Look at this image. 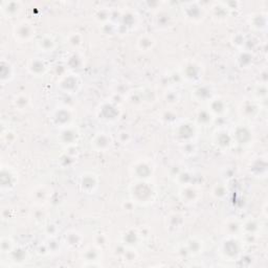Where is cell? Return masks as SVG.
Segmentation results:
<instances>
[{
  "instance_id": "obj_26",
  "label": "cell",
  "mask_w": 268,
  "mask_h": 268,
  "mask_svg": "<svg viewBox=\"0 0 268 268\" xmlns=\"http://www.w3.org/2000/svg\"><path fill=\"white\" fill-rule=\"evenodd\" d=\"M0 12L7 19L16 18L22 12V3L18 0H6L0 5Z\"/></svg>"
},
{
  "instance_id": "obj_45",
  "label": "cell",
  "mask_w": 268,
  "mask_h": 268,
  "mask_svg": "<svg viewBox=\"0 0 268 268\" xmlns=\"http://www.w3.org/2000/svg\"><path fill=\"white\" fill-rule=\"evenodd\" d=\"M174 180L178 185H180V187L186 186V185H189V184H193L194 174L188 169H183L180 173L176 175Z\"/></svg>"
},
{
  "instance_id": "obj_17",
  "label": "cell",
  "mask_w": 268,
  "mask_h": 268,
  "mask_svg": "<svg viewBox=\"0 0 268 268\" xmlns=\"http://www.w3.org/2000/svg\"><path fill=\"white\" fill-rule=\"evenodd\" d=\"M100 186V177L94 172H84L80 175L79 187L80 190L88 195L95 194Z\"/></svg>"
},
{
  "instance_id": "obj_50",
  "label": "cell",
  "mask_w": 268,
  "mask_h": 268,
  "mask_svg": "<svg viewBox=\"0 0 268 268\" xmlns=\"http://www.w3.org/2000/svg\"><path fill=\"white\" fill-rule=\"evenodd\" d=\"M43 232L48 238H55L58 237L60 233V228L54 221H48L43 225Z\"/></svg>"
},
{
  "instance_id": "obj_14",
  "label": "cell",
  "mask_w": 268,
  "mask_h": 268,
  "mask_svg": "<svg viewBox=\"0 0 268 268\" xmlns=\"http://www.w3.org/2000/svg\"><path fill=\"white\" fill-rule=\"evenodd\" d=\"M204 251L205 242L197 236H191L187 238L180 247V250H178V252L187 257H197L203 254Z\"/></svg>"
},
{
  "instance_id": "obj_27",
  "label": "cell",
  "mask_w": 268,
  "mask_h": 268,
  "mask_svg": "<svg viewBox=\"0 0 268 268\" xmlns=\"http://www.w3.org/2000/svg\"><path fill=\"white\" fill-rule=\"evenodd\" d=\"M119 20H120V24L117 25L119 28V33L121 32L122 29H124L127 32V31L136 29V27L139 24V16L133 11L127 10L120 14Z\"/></svg>"
},
{
  "instance_id": "obj_32",
  "label": "cell",
  "mask_w": 268,
  "mask_h": 268,
  "mask_svg": "<svg viewBox=\"0 0 268 268\" xmlns=\"http://www.w3.org/2000/svg\"><path fill=\"white\" fill-rule=\"evenodd\" d=\"M185 226V217L181 213H172L166 218V229L170 234L181 232Z\"/></svg>"
},
{
  "instance_id": "obj_53",
  "label": "cell",
  "mask_w": 268,
  "mask_h": 268,
  "mask_svg": "<svg viewBox=\"0 0 268 268\" xmlns=\"http://www.w3.org/2000/svg\"><path fill=\"white\" fill-rule=\"evenodd\" d=\"M111 16H113V15H111L110 10H108L107 8H101V9H98L96 11L94 18L102 26V25H105V24H107V22L111 21Z\"/></svg>"
},
{
  "instance_id": "obj_5",
  "label": "cell",
  "mask_w": 268,
  "mask_h": 268,
  "mask_svg": "<svg viewBox=\"0 0 268 268\" xmlns=\"http://www.w3.org/2000/svg\"><path fill=\"white\" fill-rule=\"evenodd\" d=\"M154 173L155 166L148 159L137 160L129 168V174L133 181H151Z\"/></svg>"
},
{
  "instance_id": "obj_2",
  "label": "cell",
  "mask_w": 268,
  "mask_h": 268,
  "mask_svg": "<svg viewBox=\"0 0 268 268\" xmlns=\"http://www.w3.org/2000/svg\"><path fill=\"white\" fill-rule=\"evenodd\" d=\"M218 254L223 261H239L244 255V241L239 236H227L219 244Z\"/></svg>"
},
{
  "instance_id": "obj_15",
  "label": "cell",
  "mask_w": 268,
  "mask_h": 268,
  "mask_svg": "<svg viewBox=\"0 0 268 268\" xmlns=\"http://www.w3.org/2000/svg\"><path fill=\"white\" fill-rule=\"evenodd\" d=\"M103 250L96 247L95 244L88 245L80 254V259L83 262V266L87 267H98L102 265Z\"/></svg>"
},
{
  "instance_id": "obj_8",
  "label": "cell",
  "mask_w": 268,
  "mask_h": 268,
  "mask_svg": "<svg viewBox=\"0 0 268 268\" xmlns=\"http://www.w3.org/2000/svg\"><path fill=\"white\" fill-rule=\"evenodd\" d=\"M74 111L66 106H60L55 108L50 115L51 124L58 129L74 125Z\"/></svg>"
},
{
  "instance_id": "obj_23",
  "label": "cell",
  "mask_w": 268,
  "mask_h": 268,
  "mask_svg": "<svg viewBox=\"0 0 268 268\" xmlns=\"http://www.w3.org/2000/svg\"><path fill=\"white\" fill-rule=\"evenodd\" d=\"M261 105L259 102L253 100H245L239 106V114L245 120L257 119L260 115Z\"/></svg>"
},
{
  "instance_id": "obj_47",
  "label": "cell",
  "mask_w": 268,
  "mask_h": 268,
  "mask_svg": "<svg viewBox=\"0 0 268 268\" xmlns=\"http://www.w3.org/2000/svg\"><path fill=\"white\" fill-rule=\"evenodd\" d=\"M228 194H229V190L226 183H217L212 188V196L216 200H225Z\"/></svg>"
},
{
  "instance_id": "obj_42",
  "label": "cell",
  "mask_w": 268,
  "mask_h": 268,
  "mask_svg": "<svg viewBox=\"0 0 268 268\" xmlns=\"http://www.w3.org/2000/svg\"><path fill=\"white\" fill-rule=\"evenodd\" d=\"M31 103H32V100H31L30 96L25 94V93L18 94L13 98V105H14L15 109L18 110V111L28 110L31 106Z\"/></svg>"
},
{
  "instance_id": "obj_12",
  "label": "cell",
  "mask_w": 268,
  "mask_h": 268,
  "mask_svg": "<svg viewBox=\"0 0 268 268\" xmlns=\"http://www.w3.org/2000/svg\"><path fill=\"white\" fill-rule=\"evenodd\" d=\"M234 144L240 147H249L254 141V131L251 127L244 124H239L231 131Z\"/></svg>"
},
{
  "instance_id": "obj_37",
  "label": "cell",
  "mask_w": 268,
  "mask_h": 268,
  "mask_svg": "<svg viewBox=\"0 0 268 268\" xmlns=\"http://www.w3.org/2000/svg\"><path fill=\"white\" fill-rule=\"evenodd\" d=\"M156 47V39L150 34H144L137 40V49L141 53H149Z\"/></svg>"
},
{
  "instance_id": "obj_3",
  "label": "cell",
  "mask_w": 268,
  "mask_h": 268,
  "mask_svg": "<svg viewBox=\"0 0 268 268\" xmlns=\"http://www.w3.org/2000/svg\"><path fill=\"white\" fill-rule=\"evenodd\" d=\"M184 83L196 86L201 83L205 74L204 65L196 60H187L178 69Z\"/></svg>"
},
{
  "instance_id": "obj_10",
  "label": "cell",
  "mask_w": 268,
  "mask_h": 268,
  "mask_svg": "<svg viewBox=\"0 0 268 268\" xmlns=\"http://www.w3.org/2000/svg\"><path fill=\"white\" fill-rule=\"evenodd\" d=\"M36 36V28L32 22L22 20L13 27V37L19 43H29Z\"/></svg>"
},
{
  "instance_id": "obj_43",
  "label": "cell",
  "mask_w": 268,
  "mask_h": 268,
  "mask_svg": "<svg viewBox=\"0 0 268 268\" xmlns=\"http://www.w3.org/2000/svg\"><path fill=\"white\" fill-rule=\"evenodd\" d=\"M225 233L227 236H240L241 235V221L231 218L225 223Z\"/></svg>"
},
{
  "instance_id": "obj_35",
  "label": "cell",
  "mask_w": 268,
  "mask_h": 268,
  "mask_svg": "<svg viewBox=\"0 0 268 268\" xmlns=\"http://www.w3.org/2000/svg\"><path fill=\"white\" fill-rule=\"evenodd\" d=\"M8 258L14 266H22L29 261V253L25 248L16 245L12 253L8 255Z\"/></svg>"
},
{
  "instance_id": "obj_11",
  "label": "cell",
  "mask_w": 268,
  "mask_h": 268,
  "mask_svg": "<svg viewBox=\"0 0 268 268\" xmlns=\"http://www.w3.org/2000/svg\"><path fill=\"white\" fill-rule=\"evenodd\" d=\"M178 198L184 205L193 206L198 204L203 198V191L194 183L182 186L178 190Z\"/></svg>"
},
{
  "instance_id": "obj_60",
  "label": "cell",
  "mask_w": 268,
  "mask_h": 268,
  "mask_svg": "<svg viewBox=\"0 0 268 268\" xmlns=\"http://www.w3.org/2000/svg\"><path fill=\"white\" fill-rule=\"evenodd\" d=\"M37 254L39 256H49V250H48V247H47V244L46 242H43V243H40L38 245V248H37Z\"/></svg>"
},
{
  "instance_id": "obj_52",
  "label": "cell",
  "mask_w": 268,
  "mask_h": 268,
  "mask_svg": "<svg viewBox=\"0 0 268 268\" xmlns=\"http://www.w3.org/2000/svg\"><path fill=\"white\" fill-rule=\"evenodd\" d=\"M253 98L257 102H262L267 98V85L266 83H259L255 88L253 93Z\"/></svg>"
},
{
  "instance_id": "obj_40",
  "label": "cell",
  "mask_w": 268,
  "mask_h": 268,
  "mask_svg": "<svg viewBox=\"0 0 268 268\" xmlns=\"http://www.w3.org/2000/svg\"><path fill=\"white\" fill-rule=\"evenodd\" d=\"M154 25L159 30H167L173 25V17L167 12H159L154 18Z\"/></svg>"
},
{
  "instance_id": "obj_34",
  "label": "cell",
  "mask_w": 268,
  "mask_h": 268,
  "mask_svg": "<svg viewBox=\"0 0 268 268\" xmlns=\"http://www.w3.org/2000/svg\"><path fill=\"white\" fill-rule=\"evenodd\" d=\"M197 127H211L214 122L215 118L210 113L208 108H200L196 111V115L193 121Z\"/></svg>"
},
{
  "instance_id": "obj_21",
  "label": "cell",
  "mask_w": 268,
  "mask_h": 268,
  "mask_svg": "<svg viewBox=\"0 0 268 268\" xmlns=\"http://www.w3.org/2000/svg\"><path fill=\"white\" fill-rule=\"evenodd\" d=\"M182 11H183L184 17L188 21L194 22V24H197V22L203 21L205 19V16H206L205 9L201 7V5L197 2L184 4Z\"/></svg>"
},
{
  "instance_id": "obj_22",
  "label": "cell",
  "mask_w": 268,
  "mask_h": 268,
  "mask_svg": "<svg viewBox=\"0 0 268 268\" xmlns=\"http://www.w3.org/2000/svg\"><path fill=\"white\" fill-rule=\"evenodd\" d=\"M26 67L28 73L31 76L36 78H41L49 73L51 66L47 60H44L40 57H35L28 61Z\"/></svg>"
},
{
  "instance_id": "obj_30",
  "label": "cell",
  "mask_w": 268,
  "mask_h": 268,
  "mask_svg": "<svg viewBox=\"0 0 268 268\" xmlns=\"http://www.w3.org/2000/svg\"><path fill=\"white\" fill-rule=\"evenodd\" d=\"M15 76L16 69L14 64L7 59H3L0 61V83L3 85H7L15 79Z\"/></svg>"
},
{
  "instance_id": "obj_25",
  "label": "cell",
  "mask_w": 268,
  "mask_h": 268,
  "mask_svg": "<svg viewBox=\"0 0 268 268\" xmlns=\"http://www.w3.org/2000/svg\"><path fill=\"white\" fill-rule=\"evenodd\" d=\"M207 108L209 109V111L213 115L215 119L225 117L229 111V105H228L227 100L220 96H216L215 98H213L208 103Z\"/></svg>"
},
{
  "instance_id": "obj_55",
  "label": "cell",
  "mask_w": 268,
  "mask_h": 268,
  "mask_svg": "<svg viewBox=\"0 0 268 268\" xmlns=\"http://www.w3.org/2000/svg\"><path fill=\"white\" fill-rule=\"evenodd\" d=\"M180 146H181V152L185 156H187V158H191V156L196 155V153L198 152V146L196 142H191V143L183 144Z\"/></svg>"
},
{
  "instance_id": "obj_41",
  "label": "cell",
  "mask_w": 268,
  "mask_h": 268,
  "mask_svg": "<svg viewBox=\"0 0 268 268\" xmlns=\"http://www.w3.org/2000/svg\"><path fill=\"white\" fill-rule=\"evenodd\" d=\"M66 65L69 66V69L72 71V73H76V71H79L83 67L84 57L80 53L75 51L66 58Z\"/></svg>"
},
{
  "instance_id": "obj_59",
  "label": "cell",
  "mask_w": 268,
  "mask_h": 268,
  "mask_svg": "<svg viewBox=\"0 0 268 268\" xmlns=\"http://www.w3.org/2000/svg\"><path fill=\"white\" fill-rule=\"evenodd\" d=\"M132 137L130 132L126 131V130H121L119 133H118V140L120 142V144L122 145H127L130 143Z\"/></svg>"
},
{
  "instance_id": "obj_13",
  "label": "cell",
  "mask_w": 268,
  "mask_h": 268,
  "mask_svg": "<svg viewBox=\"0 0 268 268\" xmlns=\"http://www.w3.org/2000/svg\"><path fill=\"white\" fill-rule=\"evenodd\" d=\"M212 144L219 151L226 152L233 148L234 140L230 130L226 128H219L212 134Z\"/></svg>"
},
{
  "instance_id": "obj_46",
  "label": "cell",
  "mask_w": 268,
  "mask_h": 268,
  "mask_svg": "<svg viewBox=\"0 0 268 268\" xmlns=\"http://www.w3.org/2000/svg\"><path fill=\"white\" fill-rule=\"evenodd\" d=\"M16 243L14 239L10 236H3L0 239V251L3 255H10L12 251L16 248Z\"/></svg>"
},
{
  "instance_id": "obj_48",
  "label": "cell",
  "mask_w": 268,
  "mask_h": 268,
  "mask_svg": "<svg viewBox=\"0 0 268 268\" xmlns=\"http://www.w3.org/2000/svg\"><path fill=\"white\" fill-rule=\"evenodd\" d=\"M44 242L47 244L50 255H58L62 250V245L64 244L63 241L58 240V237L48 238V240Z\"/></svg>"
},
{
  "instance_id": "obj_28",
  "label": "cell",
  "mask_w": 268,
  "mask_h": 268,
  "mask_svg": "<svg viewBox=\"0 0 268 268\" xmlns=\"http://www.w3.org/2000/svg\"><path fill=\"white\" fill-rule=\"evenodd\" d=\"M262 225L259 219L248 218L241 221V235L245 237H255L261 233Z\"/></svg>"
},
{
  "instance_id": "obj_51",
  "label": "cell",
  "mask_w": 268,
  "mask_h": 268,
  "mask_svg": "<svg viewBox=\"0 0 268 268\" xmlns=\"http://www.w3.org/2000/svg\"><path fill=\"white\" fill-rule=\"evenodd\" d=\"M17 139V134L11 128H6L3 124L2 127V141L4 145H12Z\"/></svg>"
},
{
  "instance_id": "obj_56",
  "label": "cell",
  "mask_w": 268,
  "mask_h": 268,
  "mask_svg": "<svg viewBox=\"0 0 268 268\" xmlns=\"http://www.w3.org/2000/svg\"><path fill=\"white\" fill-rule=\"evenodd\" d=\"M109 243H110V239L106 234L99 233V234H96L95 237H94V243L93 244H95L96 247H98L101 250L106 249L109 245Z\"/></svg>"
},
{
  "instance_id": "obj_49",
  "label": "cell",
  "mask_w": 268,
  "mask_h": 268,
  "mask_svg": "<svg viewBox=\"0 0 268 268\" xmlns=\"http://www.w3.org/2000/svg\"><path fill=\"white\" fill-rule=\"evenodd\" d=\"M66 43L69 44V46L74 49V50H78L82 47L83 44V36L78 33V32H73L71 33L69 36L66 37Z\"/></svg>"
},
{
  "instance_id": "obj_33",
  "label": "cell",
  "mask_w": 268,
  "mask_h": 268,
  "mask_svg": "<svg viewBox=\"0 0 268 268\" xmlns=\"http://www.w3.org/2000/svg\"><path fill=\"white\" fill-rule=\"evenodd\" d=\"M84 237L76 230L67 231L63 236V242L70 250H78L82 247Z\"/></svg>"
},
{
  "instance_id": "obj_39",
  "label": "cell",
  "mask_w": 268,
  "mask_h": 268,
  "mask_svg": "<svg viewBox=\"0 0 268 268\" xmlns=\"http://www.w3.org/2000/svg\"><path fill=\"white\" fill-rule=\"evenodd\" d=\"M254 63V56L248 50L239 51L236 57V64L240 70H248Z\"/></svg>"
},
{
  "instance_id": "obj_54",
  "label": "cell",
  "mask_w": 268,
  "mask_h": 268,
  "mask_svg": "<svg viewBox=\"0 0 268 268\" xmlns=\"http://www.w3.org/2000/svg\"><path fill=\"white\" fill-rule=\"evenodd\" d=\"M247 43H248L247 37H245V35H243L242 33H237V34L233 35L232 44L237 50L243 51L245 46H247Z\"/></svg>"
},
{
  "instance_id": "obj_29",
  "label": "cell",
  "mask_w": 268,
  "mask_h": 268,
  "mask_svg": "<svg viewBox=\"0 0 268 268\" xmlns=\"http://www.w3.org/2000/svg\"><path fill=\"white\" fill-rule=\"evenodd\" d=\"M267 168H268V165H267L266 158H263V156H259V158L254 159L250 163L248 170H249V173L251 175H253L254 177L265 178L266 175H267Z\"/></svg>"
},
{
  "instance_id": "obj_19",
  "label": "cell",
  "mask_w": 268,
  "mask_h": 268,
  "mask_svg": "<svg viewBox=\"0 0 268 268\" xmlns=\"http://www.w3.org/2000/svg\"><path fill=\"white\" fill-rule=\"evenodd\" d=\"M216 96V89L211 84L200 83L194 86V89L192 91V98L196 102L203 104H208Z\"/></svg>"
},
{
  "instance_id": "obj_57",
  "label": "cell",
  "mask_w": 268,
  "mask_h": 268,
  "mask_svg": "<svg viewBox=\"0 0 268 268\" xmlns=\"http://www.w3.org/2000/svg\"><path fill=\"white\" fill-rule=\"evenodd\" d=\"M59 162H60V165L63 168H70V167H72L75 164L76 158H74V156H72V155L64 152L63 155L59 159Z\"/></svg>"
},
{
  "instance_id": "obj_38",
  "label": "cell",
  "mask_w": 268,
  "mask_h": 268,
  "mask_svg": "<svg viewBox=\"0 0 268 268\" xmlns=\"http://www.w3.org/2000/svg\"><path fill=\"white\" fill-rule=\"evenodd\" d=\"M211 12H212V16L215 20L217 21H225L229 18L231 11L227 8V6L225 5L223 2L220 3H214L212 8H211Z\"/></svg>"
},
{
  "instance_id": "obj_4",
  "label": "cell",
  "mask_w": 268,
  "mask_h": 268,
  "mask_svg": "<svg viewBox=\"0 0 268 268\" xmlns=\"http://www.w3.org/2000/svg\"><path fill=\"white\" fill-rule=\"evenodd\" d=\"M173 136L175 141L180 145L196 142L198 127L193 121H182L175 125Z\"/></svg>"
},
{
  "instance_id": "obj_9",
  "label": "cell",
  "mask_w": 268,
  "mask_h": 268,
  "mask_svg": "<svg viewBox=\"0 0 268 268\" xmlns=\"http://www.w3.org/2000/svg\"><path fill=\"white\" fill-rule=\"evenodd\" d=\"M19 183L18 172L9 165H3L0 169V190L4 194L11 193Z\"/></svg>"
},
{
  "instance_id": "obj_58",
  "label": "cell",
  "mask_w": 268,
  "mask_h": 268,
  "mask_svg": "<svg viewBox=\"0 0 268 268\" xmlns=\"http://www.w3.org/2000/svg\"><path fill=\"white\" fill-rule=\"evenodd\" d=\"M33 219L35 222L37 223H46V220H47V213L44 212V210L42 209V207H40L39 210L35 211L34 214H33Z\"/></svg>"
},
{
  "instance_id": "obj_6",
  "label": "cell",
  "mask_w": 268,
  "mask_h": 268,
  "mask_svg": "<svg viewBox=\"0 0 268 268\" xmlns=\"http://www.w3.org/2000/svg\"><path fill=\"white\" fill-rule=\"evenodd\" d=\"M83 86V80L77 73H69L62 76L58 82L57 87L59 91L65 95H77Z\"/></svg>"
},
{
  "instance_id": "obj_18",
  "label": "cell",
  "mask_w": 268,
  "mask_h": 268,
  "mask_svg": "<svg viewBox=\"0 0 268 268\" xmlns=\"http://www.w3.org/2000/svg\"><path fill=\"white\" fill-rule=\"evenodd\" d=\"M115 140L110 133L101 131L96 133L91 140V147L96 152H107L113 148Z\"/></svg>"
},
{
  "instance_id": "obj_36",
  "label": "cell",
  "mask_w": 268,
  "mask_h": 268,
  "mask_svg": "<svg viewBox=\"0 0 268 268\" xmlns=\"http://www.w3.org/2000/svg\"><path fill=\"white\" fill-rule=\"evenodd\" d=\"M249 25L256 32H264L267 29V15L255 13L249 17Z\"/></svg>"
},
{
  "instance_id": "obj_24",
  "label": "cell",
  "mask_w": 268,
  "mask_h": 268,
  "mask_svg": "<svg viewBox=\"0 0 268 268\" xmlns=\"http://www.w3.org/2000/svg\"><path fill=\"white\" fill-rule=\"evenodd\" d=\"M51 190L47 186H37L35 187L31 193H30V198L32 200V203L36 207H44L46 206L50 199H51Z\"/></svg>"
},
{
  "instance_id": "obj_44",
  "label": "cell",
  "mask_w": 268,
  "mask_h": 268,
  "mask_svg": "<svg viewBox=\"0 0 268 268\" xmlns=\"http://www.w3.org/2000/svg\"><path fill=\"white\" fill-rule=\"evenodd\" d=\"M164 100H165V102L168 105L174 106V105L180 103V101H181V94H180V92L177 91L176 88L170 87V88L166 89L165 93H164Z\"/></svg>"
},
{
  "instance_id": "obj_7",
  "label": "cell",
  "mask_w": 268,
  "mask_h": 268,
  "mask_svg": "<svg viewBox=\"0 0 268 268\" xmlns=\"http://www.w3.org/2000/svg\"><path fill=\"white\" fill-rule=\"evenodd\" d=\"M97 118L99 121L106 124H114L118 122L122 116V111L113 101H105L97 109Z\"/></svg>"
},
{
  "instance_id": "obj_20",
  "label": "cell",
  "mask_w": 268,
  "mask_h": 268,
  "mask_svg": "<svg viewBox=\"0 0 268 268\" xmlns=\"http://www.w3.org/2000/svg\"><path fill=\"white\" fill-rule=\"evenodd\" d=\"M144 241L143 233L138 229H128L120 236V243L127 249H137Z\"/></svg>"
},
{
  "instance_id": "obj_31",
  "label": "cell",
  "mask_w": 268,
  "mask_h": 268,
  "mask_svg": "<svg viewBox=\"0 0 268 268\" xmlns=\"http://www.w3.org/2000/svg\"><path fill=\"white\" fill-rule=\"evenodd\" d=\"M36 48L43 54L53 53L57 49V40L53 35L46 34L37 39Z\"/></svg>"
},
{
  "instance_id": "obj_16",
  "label": "cell",
  "mask_w": 268,
  "mask_h": 268,
  "mask_svg": "<svg viewBox=\"0 0 268 268\" xmlns=\"http://www.w3.org/2000/svg\"><path fill=\"white\" fill-rule=\"evenodd\" d=\"M80 139H81V132L79 128L75 125L59 129L58 141L59 144L64 148L71 146H78Z\"/></svg>"
},
{
  "instance_id": "obj_1",
  "label": "cell",
  "mask_w": 268,
  "mask_h": 268,
  "mask_svg": "<svg viewBox=\"0 0 268 268\" xmlns=\"http://www.w3.org/2000/svg\"><path fill=\"white\" fill-rule=\"evenodd\" d=\"M128 191L132 203L141 207L154 204L158 198V189L151 181H133Z\"/></svg>"
}]
</instances>
